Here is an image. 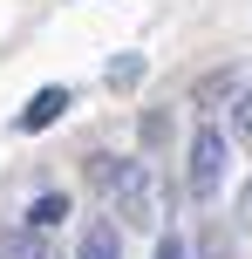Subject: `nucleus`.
I'll list each match as a JSON object with an SVG mask.
<instances>
[{
	"label": "nucleus",
	"instance_id": "423d86ee",
	"mask_svg": "<svg viewBox=\"0 0 252 259\" xmlns=\"http://www.w3.org/2000/svg\"><path fill=\"white\" fill-rule=\"evenodd\" d=\"M68 219V198L62 191H41L34 205H27V225H34V232H48V225H62Z\"/></svg>",
	"mask_w": 252,
	"mask_h": 259
},
{
	"label": "nucleus",
	"instance_id": "f257e3e1",
	"mask_svg": "<svg viewBox=\"0 0 252 259\" xmlns=\"http://www.w3.org/2000/svg\"><path fill=\"white\" fill-rule=\"evenodd\" d=\"M109 198L123 205V219H130V225H157V219H164L150 164H116V178H109Z\"/></svg>",
	"mask_w": 252,
	"mask_h": 259
},
{
	"label": "nucleus",
	"instance_id": "9d476101",
	"mask_svg": "<svg viewBox=\"0 0 252 259\" xmlns=\"http://www.w3.org/2000/svg\"><path fill=\"white\" fill-rule=\"evenodd\" d=\"M157 259H191V246H184V239H177V232H164V246H157Z\"/></svg>",
	"mask_w": 252,
	"mask_h": 259
},
{
	"label": "nucleus",
	"instance_id": "0eeeda50",
	"mask_svg": "<svg viewBox=\"0 0 252 259\" xmlns=\"http://www.w3.org/2000/svg\"><path fill=\"white\" fill-rule=\"evenodd\" d=\"M232 143L252 150V96H239V89H232Z\"/></svg>",
	"mask_w": 252,
	"mask_h": 259
},
{
	"label": "nucleus",
	"instance_id": "7ed1b4c3",
	"mask_svg": "<svg viewBox=\"0 0 252 259\" xmlns=\"http://www.w3.org/2000/svg\"><path fill=\"white\" fill-rule=\"evenodd\" d=\"M62 109H68V89H41V96H27V109L14 116V130H21V137H34V130H48Z\"/></svg>",
	"mask_w": 252,
	"mask_h": 259
},
{
	"label": "nucleus",
	"instance_id": "6e6552de",
	"mask_svg": "<svg viewBox=\"0 0 252 259\" xmlns=\"http://www.w3.org/2000/svg\"><path fill=\"white\" fill-rule=\"evenodd\" d=\"M232 89H239V75H232V68H225V75H212V82H205V89H198V103H225Z\"/></svg>",
	"mask_w": 252,
	"mask_h": 259
},
{
	"label": "nucleus",
	"instance_id": "39448f33",
	"mask_svg": "<svg viewBox=\"0 0 252 259\" xmlns=\"http://www.w3.org/2000/svg\"><path fill=\"white\" fill-rule=\"evenodd\" d=\"M0 259H55V252H48V239H41L34 225H21V232L0 239Z\"/></svg>",
	"mask_w": 252,
	"mask_h": 259
},
{
	"label": "nucleus",
	"instance_id": "f03ea898",
	"mask_svg": "<svg viewBox=\"0 0 252 259\" xmlns=\"http://www.w3.org/2000/svg\"><path fill=\"white\" fill-rule=\"evenodd\" d=\"M218 178H225V130H212V123H198V137H191V170H184V184H191V198H212L218 191Z\"/></svg>",
	"mask_w": 252,
	"mask_h": 259
},
{
	"label": "nucleus",
	"instance_id": "20e7f679",
	"mask_svg": "<svg viewBox=\"0 0 252 259\" xmlns=\"http://www.w3.org/2000/svg\"><path fill=\"white\" fill-rule=\"evenodd\" d=\"M75 259H123V239H116V225H109V219H89V232H82Z\"/></svg>",
	"mask_w": 252,
	"mask_h": 259
},
{
	"label": "nucleus",
	"instance_id": "1a4fd4ad",
	"mask_svg": "<svg viewBox=\"0 0 252 259\" xmlns=\"http://www.w3.org/2000/svg\"><path fill=\"white\" fill-rule=\"evenodd\" d=\"M109 82H116V89H130V82H136V55H123V62L109 68Z\"/></svg>",
	"mask_w": 252,
	"mask_h": 259
},
{
	"label": "nucleus",
	"instance_id": "9b49d317",
	"mask_svg": "<svg viewBox=\"0 0 252 259\" xmlns=\"http://www.w3.org/2000/svg\"><path fill=\"white\" fill-rule=\"evenodd\" d=\"M239 219L252 225V184H245V191H239Z\"/></svg>",
	"mask_w": 252,
	"mask_h": 259
}]
</instances>
